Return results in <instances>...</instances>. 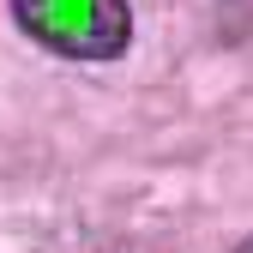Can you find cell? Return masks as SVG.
<instances>
[{"label":"cell","instance_id":"obj_1","mask_svg":"<svg viewBox=\"0 0 253 253\" xmlns=\"http://www.w3.org/2000/svg\"><path fill=\"white\" fill-rule=\"evenodd\" d=\"M24 37L67 60H115L133 42V6L126 0H12Z\"/></svg>","mask_w":253,"mask_h":253},{"label":"cell","instance_id":"obj_2","mask_svg":"<svg viewBox=\"0 0 253 253\" xmlns=\"http://www.w3.org/2000/svg\"><path fill=\"white\" fill-rule=\"evenodd\" d=\"M235 253H253V241H241V247H235Z\"/></svg>","mask_w":253,"mask_h":253}]
</instances>
